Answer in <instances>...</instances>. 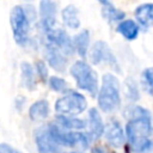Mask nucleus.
<instances>
[{
    "label": "nucleus",
    "mask_w": 153,
    "mask_h": 153,
    "mask_svg": "<svg viewBox=\"0 0 153 153\" xmlns=\"http://www.w3.org/2000/svg\"><path fill=\"white\" fill-rule=\"evenodd\" d=\"M74 43V48L76 50V53L85 59L87 55V50H88V45H90V32L88 30H82L80 31L73 39Z\"/></svg>",
    "instance_id": "a211bd4d"
},
{
    "label": "nucleus",
    "mask_w": 153,
    "mask_h": 153,
    "mask_svg": "<svg viewBox=\"0 0 153 153\" xmlns=\"http://www.w3.org/2000/svg\"><path fill=\"white\" fill-rule=\"evenodd\" d=\"M39 20L45 32L54 29L56 23V5L53 0H41L39 2Z\"/></svg>",
    "instance_id": "9b49d317"
},
{
    "label": "nucleus",
    "mask_w": 153,
    "mask_h": 153,
    "mask_svg": "<svg viewBox=\"0 0 153 153\" xmlns=\"http://www.w3.org/2000/svg\"><path fill=\"white\" fill-rule=\"evenodd\" d=\"M127 116L129 117L126 124V137L135 153H149L153 147V142L149 140L153 133L152 117L148 110L133 105L127 109Z\"/></svg>",
    "instance_id": "f257e3e1"
},
{
    "label": "nucleus",
    "mask_w": 153,
    "mask_h": 153,
    "mask_svg": "<svg viewBox=\"0 0 153 153\" xmlns=\"http://www.w3.org/2000/svg\"><path fill=\"white\" fill-rule=\"evenodd\" d=\"M20 71H22V81L23 85L27 90H35L36 87V78L33 74V69L29 62H22L20 65Z\"/></svg>",
    "instance_id": "aec40b11"
},
{
    "label": "nucleus",
    "mask_w": 153,
    "mask_h": 153,
    "mask_svg": "<svg viewBox=\"0 0 153 153\" xmlns=\"http://www.w3.org/2000/svg\"><path fill=\"white\" fill-rule=\"evenodd\" d=\"M104 135L108 143L112 147H121L124 142V131L117 121L112 120L105 126Z\"/></svg>",
    "instance_id": "f8f14e48"
},
{
    "label": "nucleus",
    "mask_w": 153,
    "mask_h": 153,
    "mask_svg": "<svg viewBox=\"0 0 153 153\" xmlns=\"http://www.w3.org/2000/svg\"><path fill=\"white\" fill-rule=\"evenodd\" d=\"M0 153H16V149H13L7 143H1L0 145Z\"/></svg>",
    "instance_id": "a878e982"
},
{
    "label": "nucleus",
    "mask_w": 153,
    "mask_h": 153,
    "mask_svg": "<svg viewBox=\"0 0 153 153\" xmlns=\"http://www.w3.org/2000/svg\"><path fill=\"white\" fill-rule=\"evenodd\" d=\"M10 23L13 32L14 41L18 45L24 47L29 39L30 17L23 6H14L10 14Z\"/></svg>",
    "instance_id": "20e7f679"
},
{
    "label": "nucleus",
    "mask_w": 153,
    "mask_h": 153,
    "mask_svg": "<svg viewBox=\"0 0 153 153\" xmlns=\"http://www.w3.org/2000/svg\"><path fill=\"white\" fill-rule=\"evenodd\" d=\"M135 18L140 26L148 29L153 27V4L147 2L136 7Z\"/></svg>",
    "instance_id": "4468645a"
},
{
    "label": "nucleus",
    "mask_w": 153,
    "mask_h": 153,
    "mask_svg": "<svg viewBox=\"0 0 153 153\" xmlns=\"http://www.w3.org/2000/svg\"><path fill=\"white\" fill-rule=\"evenodd\" d=\"M49 115V103L44 99L35 102L29 109V116L32 121H41Z\"/></svg>",
    "instance_id": "f3484780"
},
{
    "label": "nucleus",
    "mask_w": 153,
    "mask_h": 153,
    "mask_svg": "<svg viewBox=\"0 0 153 153\" xmlns=\"http://www.w3.org/2000/svg\"><path fill=\"white\" fill-rule=\"evenodd\" d=\"M98 1H99L102 5H109V4H110L109 0H98Z\"/></svg>",
    "instance_id": "cd10ccee"
},
{
    "label": "nucleus",
    "mask_w": 153,
    "mask_h": 153,
    "mask_svg": "<svg viewBox=\"0 0 153 153\" xmlns=\"http://www.w3.org/2000/svg\"><path fill=\"white\" fill-rule=\"evenodd\" d=\"M120 104V81L115 75L106 73L102 78V86L98 92V105L104 112H111L118 109Z\"/></svg>",
    "instance_id": "f03ea898"
},
{
    "label": "nucleus",
    "mask_w": 153,
    "mask_h": 153,
    "mask_svg": "<svg viewBox=\"0 0 153 153\" xmlns=\"http://www.w3.org/2000/svg\"><path fill=\"white\" fill-rule=\"evenodd\" d=\"M127 85H128V90H129V96L133 99H137L139 98V93H137V88L135 85V81H133L131 79L127 80Z\"/></svg>",
    "instance_id": "393cba45"
},
{
    "label": "nucleus",
    "mask_w": 153,
    "mask_h": 153,
    "mask_svg": "<svg viewBox=\"0 0 153 153\" xmlns=\"http://www.w3.org/2000/svg\"><path fill=\"white\" fill-rule=\"evenodd\" d=\"M36 71H37V74H38L39 79L43 82H47L48 81V68H47V66L43 61H37L36 62Z\"/></svg>",
    "instance_id": "b1692460"
},
{
    "label": "nucleus",
    "mask_w": 153,
    "mask_h": 153,
    "mask_svg": "<svg viewBox=\"0 0 153 153\" xmlns=\"http://www.w3.org/2000/svg\"><path fill=\"white\" fill-rule=\"evenodd\" d=\"M16 153H20V152H18V151H16Z\"/></svg>",
    "instance_id": "c756f323"
},
{
    "label": "nucleus",
    "mask_w": 153,
    "mask_h": 153,
    "mask_svg": "<svg viewBox=\"0 0 153 153\" xmlns=\"http://www.w3.org/2000/svg\"><path fill=\"white\" fill-rule=\"evenodd\" d=\"M71 74L79 88L87 91L91 96H96L98 91V78L96 71L84 60L75 61L71 67Z\"/></svg>",
    "instance_id": "7ed1b4c3"
},
{
    "label": "nucleus",
    "mask_w": 153,
    "mask_h": 153,
    "mask_svg": "<svg viewBox=\"0 0 153 153\" xmlns=\"http://www.w3.org/2000/svg\"><path fill=\"white\" fill-rule=\"evenodd\" d=\"M92 153H108L106 151H104L102 147H94L92 149Z\"/></svg>",
    "instance_id": "bb28decb"
},
{
    "label": "nucleus",
    "mask_w": 153,
    "mask_h": 153,
    "mask_svg": "<svg viewBox=\"0 0 153 153\" xmlns=\"http://www.w3.org/2000/svg\"><path fill=\"white\" fill-rule=\"evenodd\" d=\"M116 30L128 41L135 39L139 35V25L131 19H123L120 22Z\"/></svg>",
    "instance_id": "2eb2a0df"
},
{
    "label": "nucleus",
    "mask_w": 153,
    "mask_h": 153,
    "mask_svg": "<svg viewBox=\"0 0 153 153\" xmlns=\"http://www.w3.org/2000/svg\"><path fill=\"white\" fill-rule=\"evenodd\" d=\"M43 55H44L45 60L48 61L49 66L53 67L55 71H59V72L65 71V67L68 62V56L61 49H59L56 45L47 42L44 45Z\"/></svg>",
    "instance_id": "9d476101"
},
{
    "label": "nucleus",
    "mask_w": 153,
    "mask_h": 153,
    "mask_svg": "<svg viewBox=\"0 0 153 153\" xmlns=\"http://www.w3.org/2000/svg\"><path fill=\"white\" fill-rule=\"evenodd\" d=\"M56 122L57 124L63 128V129H82L85 128L86 123L80 120V118H75L72 116H66V115H57L56 116Z\"/></svg>",
    "instance_id": "6ab92c4d"
},
{
    "label": "nucleus",
    "mask_w": 153,
    "mask_h": 153,
    "mask_svg": "<svg viewBox=\"0 0 153 153\" xmlns=\"http://www.w3.org/2000/svg\"><path fill=\"white\" fill-rule=\"evenodd\" d=\"M69 153H80V152H69Z\"/></svg>",
    "instance_id": "c85d7f7f"
},
{
    "label": "nucleus",
    "mask_w": 153,
    "mask_h": 153,
    "mask_svg": "<svg viewBox=\"0 0 153 153\" xmlns=\"http://www.w3.org/2000/svg\"><path fill=\"white\" fill-rule=\"evenodd\" d=\"M47 42L56 45L67 56H71L75 50L73 41L68 36V33L62 29H56V30L53 29L51 31L47 32Z\"/></svg>",
    "instance_id": "1a4fd4ad"
},
{
    "label": "nucleus",
    "mask_w": 153,
    "mask_h": 153,
    "mask_svg": "<svg viewBox=\"0 0 153 153\" xmlns=\"http://www.w3.org/2000/svg\"><path fill=\"white\" fill-rule=\"evenodd\" d=\"M49 87L55 92H66L67 91V82L65 79L60 76H50L49 78Z\"/></svg>",
    "instance_id": "5701e85b"
},
{
    "label": "nucleus",
    "mask_w": 153,
    "mask_h": 153,
    "mask_svg": "<svg viewBox=\"0 0 153 153\" xmlns=\"http://www.w3.org/2000/svg\"><path fill=\"white\" fill-rule=\"evenodd\" d=\"M50 134L55 139V141L60 146H68V147H79L81 149H85L88 147L90 141L92 140L90 134H84L80 131H68L63 130L59 124L50 123L49 126Z\"/></svg>",
    "instance_id": "39448f33"
},
{
    "label": "nucleus",
    "mask_w": 153,
    "mask_h": 153,
    "mask_svg": "<svg viewBox=\"0 0 153 153\" xmlns=\"http://www.w3.org/2000/svg\"><path fill=\"white\" fill-rule=\"evenodd\" d=\"M87 106L86 98L74 91V90H67L65 94L59 98L55 103V110L59 115H66V116H74L81 114Z\"/></svg>",
    "instance_id": "423d86ee"
},
{
    "label": "nucleus",
    "mask_w": 153,
    "mask_h": 153,
    "mask_svg": "<svg viewBox=\"0 0 153 153\" xmlns=\"http://www.w3.org/2000/svg\"><path fill=\"white\" fill-rule=\"evenodd\" d=\"M103 17L110 22H122L126 17V13L123 11H120L117 8H115L111 4L109 5H103V10H102Z\"/></svg>",
    "instance_id": "412c9836"
},
{
    "label": "nucleus",
    "mask_w": 153,
    "mask_h": 153,
    "mask_svg": "<svg viewBox=\"0 0 153 153\" xmlns=\"http://www.w3.org/2000/svg\"><path fill=\"white\" fill-rule=\"evenodd\" d=\"M88 124H90V136L91 139H99L105 130V126L102 121V117L96 108L90 109L88 111Z\"/></svg>",
    "instance_id": "ddd939ff"
},
{
    "label": "nucleus",
    "mask_w": 153,
    "mask_h": 153,
    "mask_svg": "<svg viewBox=\"0 0 153 153\" xmlns=\"http://www.w3.org/2000/svg\"><path fill=\"white\" fill-rule=\"evenodd\" d=\"M35 141L37 146V151L39 153H62L61 146L55 141L53 135L50 134L49 127L44 126L36 130Z\"/></svg>",
    "instance_id": "6e6552de"
},
{
    "label": "nucleus",
    "mask_w": 153,
    "mask_h": 153,
    "mask_svg": "<svg viewBox=\"0 0 153 153\" xmlns=\"http://www.w3.org/2000/svg\"><path fill=\"white\" fill-rule=\"evenodd\" d=\"M90 60L93 65H99L102 62H105L116 72L121 71L116 56L114 55V53L111 51L109 45L103 41H97L93 44L91 53H90Z\"/></svg>",
    "instance_id": "0eeeda50"
},
{
    "label": "nucleus",
    "mask_w": 153,
    "mask_h": 153,
    "mask_svg": "<svg viewBox=\"0 0 153 153\" xmlns=\"http://www.w3.org/2000/svg\"><path fill=\"white\" fill-rule=\"evenodd\" d=\"M62 22L63 24L69 27V29H78L80 26V19H79V13H78V8L73 5H68L66 6L62 12Z\"/></svg>",
    "instance_id": "dca6fc26"
},
{
    "label": "nucleus",
    "mask_w": 153,
    "mask_h": 153,
    "mask_svg": "<svg viewBox=\"0 0 153 153\" xmlns=\"http://www.w3.org/2000/svg\"><path fill=\"white\" fill-rule=\"evenodd\" d=\"M141 82L145 91L148 94L153 96V67L146 68L141 73Z\"/></svg>",
    "instance_id": "4be33fe9"
}]
</instances>
